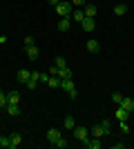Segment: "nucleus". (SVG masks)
Here are the masks:
<instances>
[{"label": "nucleus", "mask_w": 134, "mask_h": 149, "mask_svg": "<svg viewBox=\"0 0 134 149\" xmlns=\"http://www.w3.org/2000/svg\"><path fill=\"white\" fill-rule=\"evenodd\" d=\"M109 134V120H103V123L94 125L92 129H89V136H96V138H103Z\"/></svg>", "instance_id": "obj_1"}, {"label": "nucleus", "mask_w": 134, "mask_h": 149, "mask_svg": "<svg viewBox=\"0 0 134 149\" xmlns=\"http://www.w3.org/2000/svg\"><path fill=\"white\" fill-rule=\"evenodd\" d=\"M72 11H74V5H72L69 0H60V2H58L56 13L60 16V18H69V16H72Z\"/></svg>", "instance_id": "obj_2"}, {"label": "nucleus", "mask_w": 134, "mask_h": 149, "mask_svg": "<svg viewBox=\"0 0 134 149\" xmlns=\"http://www.w3.org/2000/svg\"><path fill=\"white\" fill-rule=\"evenodd\" d=\"M60 89H65L69 98H76V96H78L76 85H74V80H72V78H65V80H60Z\"/></svg>", "instance_id": "obj_3"}, {"label": "nucleus", "mask_w": 134, "mask_h": 149, "mask_svg": "<svg viewBox=\"0 0 134 149\" xmlns=\"http://www.w3.org/2000/svg\"><path fill=\"white\" fill-rule=\"evenodd\" d=\"M74 138L81 140V143H85V140L89 138V129H87V127H83V125H81V127H74Z\"/></svg>", "instance_id": "obj_4"}, {"label": "nucleus", "mask_w": 134, "mask_h": 149, "mask_svg": "<svg viewBox=\"0 0 134 149\" xmlns=\"http://www.w3.org/2000/svg\"><path fill=\"white\" fill-rule=\"evenodd\" d=\"M83 145H85L87 149H101V147H103V140H101V138H96V136H89Z\"/></svg>", "instance_id": "obj_5"}, {"label": "nucleus", "mask_w": 134, "mask_h": 149, "mask_svg": "<svg viewBox=\"0 0 134 149\" xmlns=\"http://www.w3.org/2000/svg\"><path fill=\"white\" fill-rule=\"evenodd\" d=\"M20 143H22V134H20V131H13V134H9V149H16Z\"/></svg>", "instance_id": "obj_6"}, {"label": "nucleus", "mask_w": 134, "mask_h": 149, "mask_svg": "<svg viewBox=\"0 0 134 149\" xmlns=\"http://www.w3.org/2000/svg\"><path fill=\"white\" fill-rule=\"evenodd\" d=\"M29 78H32V71H29V69H18V71H16V80H18L20 85H25Z\"/></svg>", "instance_id": "obj_7"}, {"label": "nucleus", "mask_w": 134, "mask_h": 149, "mask_svg": "<svg viewBox=\"0 0 134 149\" xmlns=\"http://www.w3.org/2000/svg\"><path fill=\"white\" fill-rule=\"evenodd\" d=\"M83 13H85V18H96V13H98V7L92 5V2H87V5L83 7Z\"/></svg>", "instance_id": "obj_8"}, {"label": "nucleus", "mask_w": 134, "mask_h": 149, "mask_svg": "<svg viewBox=\"0 0 134 149\" xmlns=\"http://www.w3.org/2000/svg\"><path fill=\"white\" fill-rule=\"evenodd\" d=\"M81 27H83L85 33H92V31L96 29V20H94V18H85L83 22H81Z\"/></svg>", "instance_id": "obj_9"}, {"label": "nucleus", "mask_w": 134, "mask_h": 149, "mask_svg": "<svg viewBox=\"0 0 134 149\" xmlns=\"http://www.w3.org/2000/svg\"><path fill=\"white\" fill-rule=\"evenodd\" d=\"M25 54H27V58H29V60H38V56H40V51H38V47H36V45L25 47Z\"/></svg>", "instance_id": "obj_10"}, {"label": "nucleus", "mask_w": 134, "mask_h": 149, "mask_svg": "<svg viewBox=\"0 0 134 149\" xmlns=\"http://www.w3.org/2000/svg\"><path fill=\"white\" fill-rule=\"evenodd\" d=\"M7 100H9V105H18V100H20V91H18V89H11V91H7Z\"/></svg>", "instance_id": "obj_11"}, {"label": "nucleus", "mask_w": 134, "mask_h": 149, "mask_svg": "<svg viewBox=\"0 0 134 149\" xmlns=\"http://www.w3.org/2000/svg\"><path fill=\"white\" fill-rule=\"evenodd\" d=\"M116 120H119V123H123V120H125V123H128V118H130V111H125V109H123L121 105H119V109H116Z\"/></svg>", "instance_id": "obj_12"}, {"label": "nucleus", "mask_w": 134, "mask_h": 149, "mask_svg": "<svg viewBox=\"0 0 134 149\" xmlns=\"http://www.w3.org/2000/svg\"><path fill=\"white\" fill-rule=\"evenodd\" d=\"M121 107L125 109V111H130V113H132V111H134V98H125V96H123Z\"/></svg>", "instance_id": "obj_13"}, {"label": "nucleus", "mask_w": 134, "mask_h": 149, "mask_svg": "<svg viewBox=\"0 0 134 149\" xmlns=\"http://www.w3.org/2000/svg\"><path fill=\"white\" fill-rule=\"evenodd\" d=\"M85 47H87L89 54H98V51H101V45H98V40H87V45H85Z\"/></svg>", "instance_id": "obj_14"}, {"label": "nucleus", "mask_w": 134, "mask_h": 149, "mask_svg": "<svg viewBox=\"0 0 134 149\" xmlns=\"http://www.w3.org/2000/svg\"><path fill=\"white\" fill-rule=\"evenodd\" d=\"M60 136H63V134H60V129H49V131H47V140H49L51 145L56 143V140H58Z\"/></svg>", "instance_id": "obj_15"}, {"label": "nucleus", "mask_w": 134, "mask_h": 149, "mask_svg": "<svg viewBox=\"0 0 134 149\" xmlns=\"http://www.w3.org/2000/svg\"><path fill=\"white\" fill-rule=\"evenodd\" d=\"M69 20L83 22V20H85V13H83V9H74V11H72V16H69Z\"/></svg>", "instance_id": "obj_16"}, {"label": "nucleus", "mask_w": 134, "mask_h": 149, "mask_svg": "<svg viewBox=\"0 0 134 149\" xmlns=\"http://www.w3.org/2000/svg\"><path fill=\"white\" fill-rule=\"evenodd\" d=\"M72 27V20L69 18H60L58 20V31H67Z\"/></svg>", "instance_id": "obj_17"}, {"label": "nucleus", "mask_w": 134, "mask_h": 149, "mask_svg": "<svg viewBox=\"0 0 134 149\" xmlns=\"http://www.w3.org/2000/svg\"><path fill=\"white\" fill-rule=\"evenodd\" d=\"M63 127H65V129H72V131H74V127H76V120H74V116H65Z\"/></svg>", "instance_id": "obj_18"}, {"label": "nucleus", "mask_w": 134, "mask_h": 149, "mask_svg": "<svg viewBox=\"0 0 134 149\" xmlns=\"http://www.w3.org/2000/svg\"><path fill=\"white\" fill-rule=\"evenodd\" d=\"M58 78H60V80H65V78H72V69L69 67H63V69H58Z\"/></svg>", "instance_id": "obj_19"}, {"label": "nucleus", "mask_w": 134, "mask_h": 149, "mask_svg": "<svg viewBox=\"0 0 134 149\" xmlns=\"http://www.w3.org/2000/svg\"><path fill=\"white\" fill-rule=\"evenodd\" d=\"M7 113L16 118V116H20V107L18 105H7Z\"/></svg>", "instance_id": "obj_20"}, {"label": "nucleus", "mask_w": 134, "mask_h": 149, "mask_svg": "<svg viewBox=\"0 0 134 149\" xmlns=\"http://www.w3.org/2000/svg\"><path fill=\"white\" fill-rule=\"evenodd\" d=\"M47 85H49V87H54V89H58V87H60V78H58V76H49Z\"/></svg>", "instance_id": "obj_21"}, {"label": "nucleus", "mask_w": 134, "mask_h": 149, "mask_svg": "<svg viewBox=\"0 0 134 149\" xmlns=\"http://www.w3.org/2000/svg\"><path fill=\"white\" fill-rule=\"evenodd\" d=\"M114 13H116V16H125V13H128V7H125V5H116Z\"/></svg>", "instance_id": "obj_22"}, {"label": "nucleus", "mask_w": 134, "mask_h": 149, "mask_svg": "<svg viewBox=\"0 0 134 149\" xmlns=\"http://www.w3.org/2000/svg\"><path fill=\"white\" fill-rule=\"evenodd\" d=\"M54 65H56L58 69H63V67H67V60H65L63 56H56V60H54Z\"/></svg>", "instance_id": "obj_23"}, {"label": "nucleus", "mask_w": 134, "mask_h": 149, "mask_svg": "<svg viewBox=\"0 0 134 149\" xmlns=\"http://www.w3.org/2000/svg\"><path fill=\"white\" fill-rule=\"evenodd\" d=\"M7 105H9V100H7V93L0 89V107H5V109H7Z\"/></svg>", "instance_id": "obj_24"}, {"label": "nucleus", "mask_w": 134, "mask_h": 149, "mask_svg": "<svg viewBox=\"0 0 134 149\" xmlns=\"http://www.w3.org/2000/svg\"><path fill=\"white\" fill-rule=\"evenodd\" d=\"M112 100H114L116 105H121V100H123V93H121V91H114V93H112Z\"/></svg>", "instance_id": "obj_25"}, {"label": "nucleus", "mask_w": 134, "mask_h": 149, "mask_svg": "<svg viewBox=\"0 0 134 149\" xmlns=\"http://www.w3.org/2000/svg\"><path fill=\"white\" fill-rule=\"evenodd\" d=\"M54 147H58V149H63V147H67V140H65V138L60 136V138H58V140H56V143H54Z\"/></svg>", "instance_id": "obj_26"}, {"label": "nucleus", "mask_w": 134, "mask_h": 149, "mask_svg": "<svg viewBox=\"0 0 134 149\" xmlns=\"http://www.w3.org/2000/svg\"><path fill=\"white\" fill-rule=\"evenodd\" d=\"M0 147L9 149V136H0Z\"/></svg>", "instance_id": "obj_27"}, {"label": "nucleus", "mask_w": 134, "mask_h": 149, "mask_svg": "<svg viewBox=\"0 0 134 149\" xmlns=\"http://www.w3.org/2000/svg\"><path fill=\"white\" fill-rule=\"evenodd\" d=\"M36 85H38V80H32V78H29V80L25 82V87H27V89H32V91L36 89Z\"/></svg>", "instance_id": "obj_28"}, {"label": "nucleus", "mask_w": 134, "mask_h": 149, "mask_svg": "<svg viewBox=\"0 0 134 149\" xmlns=\"http://www.w3.org/2000/svg\"><path fill=\"white\" fill-rule=\"evenodd\" d=\"M32 45H36L34 36H25V47H32Z\"/></svg>", "instance_id": "obj_29"}, {"label": "nucleus", "mask_w": 134, "mask_h": 149, "mask_svg": "<svg viewBox=\"0 0 134 149\" xmlns=\"http://www.w3.org/2000/svg\"><path fill=\"white\" fill-rule=\"evenodd\" d=\"M121 131H123V134H130V127H128V125H125V120H123V123H121Z\"/></svg>", "instance_id": "obj_30"}, {"label": "nucleus", "mask_w": 134, "mask_h": 149, "mask_svg": "<svg viewBox=\"0 0 134 149\" xmlns=\"http://www.w3.org/2000/svg\"><path fill=\"white\" fill-rule=\"evenodd\" d=\"M32 80H38L40 82V71H32Z\"/></svg>", "instance_id": "obj_31"}, {"label": "nucleus", "mask_w": 134, "mask_h": 149, "mask_svg": "<svg viewBox=\"0 0 134 149\" xmlns=\"http://www.w3.org/2000/svg\"><path fill=\"white\" fill-rule=\"evenodd\" d=\"M49 80V74H43V71H40V82H47Z\"/></svg>", "instance_id": "obj_32"}, {"label": "nucleus", "mask_w": 134, "mask_h": 149, "mask_svg": "<svg viewBox=\"0 0 134 149\" xmlns=\"http://www.w3.org/2000/svg\"><path fill=\"white\" fill-rule=\"evenodd\" d=\"M58 74V67H56V65H54V67H49V76H56Z\"/></svg>", "instance_id": "obj_33"}, {"label": "nucleus", "mask_w": 134, "mask_h": 149, "mask_svg": "<svg viewBox=\"0 0 134 149\" xmlns=\"http://www.w3.org/2000/svg\"><path fill=\"white\" fill-rule=\"evenodd\" d=\"M47 2H49V5L54 7V9H56V7H58V2H60V0H47Z\"/></svg>", "instance_id": "obj_34"}]
</instances>
